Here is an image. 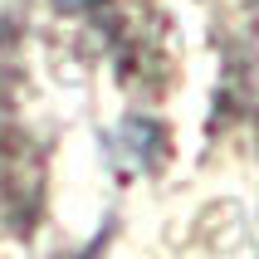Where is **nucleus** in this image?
Masks as SVG:
<instances>
[]
</instances>
